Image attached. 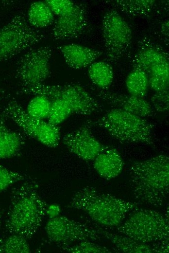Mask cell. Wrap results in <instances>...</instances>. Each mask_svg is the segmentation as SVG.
I'll return each mask as SVG.
<instances>
[{
    "mask_svg": "<svg viewBox=\"0 0 169 253\" xmlns=\"http://www.w3.org/2000/svg\"><path fill=\"white\" fill-rule=\"evenodd\" d=\"M100 235L108 239L113 245L114 250L125 253H153L154 249L152 245L143 243L126 235L112 233L100 227H96Z\"/></svg>",
    "mask_w": 169,
    "mask_h": 253,
    "instance_id": "19",
    "label": "cell"
},
{
    "mask_svg": "<svg viewBox=\"0 0 169 253\" xmlns=\"http://www.w3.org/2000/svg\"><path fill=\"white\" fill-rule=\"evenodd\" d=\"M26 179L27 178L25 175L9 169L0 164V192L12 185Z\"/></svg>",
    "mask_w": 169,
    "mask_h": 253,
    "instance_id": "28",
    "label": "cell"
},
{
    "mask_svg": "<svg viewBox=\"0 0 169 253\" xmlns=\"http://www.w3.org/2000/svg\"><path fill=\"white\" fill-rule=\"evenodd\" d=\"M39 187L36 181L27 179L12 191L4 225L6 232L27 240L36 233L47 209L46 202L38 193Z\"/></svg>",
    "mask_w": 169,
    "mask_h": 253,
    "instance_id": "1",
    "label": "cell"
},
{
    "mask_svg": "<svg viewBox=\"0 0 169 253\" xmlns=\"http://www.w3.org/2000/svg\"><path fill=\"white\" fill-rule=\"evenodd\" d=\"M50 99L51 108L47 119L50 123L58 126L71 114H75L72 107L65 101L57 98Z\"/></svg>",
    "mask_w": 169,
    "mask_h": 253,
    "instance_id": "26",
    "label": "cell"
},
{
    "mask_svg": "<svg viewBox=\"0 0 169 253\" xmlns=\"http://www.w3.org/2000/svg\"><path fill=\"white\" fill-rule=\"evenodd\" d=\"M6 97L5 90L0 84V103H1Z\"/></svg>",
    "mask_w": 169,
    "mask_h": 253,
    "instance_id": "32",
    "label": "cell"
},
{
    "mask_svg": "<svg viewBox=\"0 0 169 253\" xmlns=\"http://www.w3.org/2000/svg\"><path fill=\"white\" fill-rule=\"evenodd\" d=\"M88 74L92 83L101 90L111 86L114 77L112 66L105 61L94 62L88 68Z\"/></svg>",
    "mask_w": 169,
    "mask_h": 253,
    "instance_id": "21",
    "label": "cell"
},
{
    "mask_svg": "<svg viewBox=\"0 0 169 253\" xmlns=\"http://www.w3.org/2000/svg\"><path fill=\"white\" fill-rule=\"evenodd\" d=\"M162 33L166 35H169V22L166 21L165 22L162 26Z\"/></svg>",
    "mask_w": 169,
    "mask_h": 253,
    "instance_id": "31",
    "label": "cell"
},
{
    "mask_svg": "<svg viewBox=\"0 0 169 253\" xmlns=\"http://www.w3.org/2000/svg\"><path fill=\"white\" fill-rule=\"evenodd\" d=\"M5 118L0 113V160L17 156L21 152L25 143L24 138L20 133L8 127Z\"/></svg>",
    "mask_w": 169,
    "mask_h": 253,
    "instance_id": "18",
    "label": "cell"
},
{
    "mask_svg": "<svg viewBox=\"0 0 169 253\" xmlns=\"http://www.w3.org/2000/svg\"><path fill=\"white\" fill-rule=\"evenodd\" d=\"M30 101L26 112L31 116L40 120L48 119L51 101L48 97L42 94H36Z\"/></svg>",
    "mask_w": 169,
    "mask_h": 253,
    "instance_id": "24",
    "label": "cell"
},
{
    "mask_svg": "<svg viewBox=\"0 0 169 253\" xmlns=\"http://www.w3.org/2000/svg\"><path fill=\"white\" fill-rule=\"evenodd\" d=\"M51 46L30 48L17 60L16 77L21 83V88H30L41 84L51 76Z\"/></svg>",
    "mask_w": 169,
    "mask_h": 253,
    "instance_id": "11",
    "label": "cell"
},
{
    "mask_svg": "<svg viewBox=\"0 0 169 253\" xmlns=\"http://www.w3.org/2000/svg\"><path fill=\"white\" fill-rule=\"evenodd\" d=\"M44 37L39 31L29 24L24 14L15 15L0 28V62L31 48Z\"/></svg>",
    "mask_w": 169,
    "mask_h": 253,
    "instance_id": "7",
    "label": "cell"
},
{
    "mask_svg": "<svg viewBox=\"0 0 169 253\" xmlns=\"http://www.w3.org/2000/svg\"><path fill=\"white\" fill-rule=\"evenodd\" d=\"M132 65L133 69H139L145 73L149 86L155 92L169 89L168 55L151 40L145 37L140 40Z\"/></svg>",
    "mask_w": 169,
    "mask_h": 253,
    "instance_id": "6",
    "label": "cell"
},
{
    "mask_svg": "<svg viewBox=\"0 0 169 253\" xmlns=\"http://www.w3.org/2000/svg\"><path fill=\"white\" fill-rule=\"evenodd\" d=\"M93 167L101 177L111 180L121 173L124 162L117 149L108 146L93 160Z\"/></svg>",
    "mask_w": 169,
    "mask_h": 253,
    "instance_id": "17",
    "label": "cell"
},
{
    "mask_svg": "<svg viewBox=\"0 0 169 253\" xmlns=\"http://www.w3.org/2000/svg\"><path fill=\"white\" fill-rule=\"evenodd\" d=\"M115 7L131 16H145L152 10L154 0H119L112 1Z\"/></svg>",
    "mask_w": 169,
    "mask_h": 253,
    "instance_id": "22",
    "label": "cell"
},
{
    "mask_svg": "<svg viewBox=\"0 0 169 253\" xmlns=\"http://www.w3.org/2000/svg\"><path fill=\"white\" fill-rule=\"evenodd\" d=\"M125 85L130 95L141 98L146 96L149 86L147 75L138 69H133L128 74Z\"/></svg>",
    "mask_w": 169,
    "mask_h": 253,
    "instance_id": "23",
    "label": "cell"
},
{
    "mask_svg": "<svg viewBox=\"0 0 169 253\" xmlns=\"http://www.w3.org/2000/svg\"><path fill=\"white\" fill-rule=\"evenodd\" d=\"M152 106L158 112H165L169 110V89L155 92L151 98Z\"/></svg>",
    "mask_w": 169,
    "mask_h": 253,
    "instance_id": "29",
    "label": "cell"
},
{
    "mask_svg": "<svg viewBox=\"0 0 169 253\" xmlns=\"http://www.w3.org/2000/svg\"><path fill=\"white\" fill-rule=\"evenodd\" d=\"M63 251L73 253H111L106 247L94 243L92 241H82L74 246L69 245L61 249Z\"/></svg>",
    "mask_w": 169,
    "mask_h": 253,
    "instance_id": "27",
    "label": "cell"
},
{
    "mask_svg": "<svg viewBox=\"0 0 169 253\" xmlns=\"http://www.w3.org/2000/svg\"><path fill=\"white\" fill-rule=\"evenodd\" d=\"M118 233L151 245L169 240V216L150 209L138 208L120 225Z\"/></svg>",
    "mask_w": 169,
    "mask_h": 253,
    "instance_id": "5",
    "label": "cell"
},
{
    "mask_svg": "<svg viewBox=\"0 0 169 253\" xmlns=\"http://www.w3.org/2000/svg\"><path fill=\"white\" fill-rule=\"evenodd\" d=\"M27 19L33 28H42L53 23L54 14L45 1H37L30 6Z\"/></svg>",
    "mask_w": 169,
    "mask_h": 253,
    "instance_id": "20",
    "label": "cell"
},
{
    "mask_svg": "<svg viewBox=\"0 0 169 253\" xmlns=\"http://www.w3.org/2000/svg\"><path fill=\"white\" fill-rule=\"evenodd\" d=\"M14 122L26 135L51 148L57 147L61 139L58 126L30 116L15 99H10L0 112Z\"/></svg>",
    "mask_w": 169,
    "mask_h": 253,
    "instance_id": "8",
    "label": "cell"
},
{
    "mask_svg": "<svg viewBox=\"0 0 169 253\" xmlns=\"http://www.w3.org/2000/svg\"><path fill=\"white\" fill-rule=\"evenodd\" d=\"M88 25L85 6L75 2L70 10L58 16L52 29V36L56 40L77 38L84 33Z\"/></svg>",
    "mask_w": 169,
    "mask_h": 253,
    "instance_id": "14",
    "label": "cell"
},
{
    "mask_svg": "<svg viewBox=\"0 0 169 253\" xmlns=\"http://www.w3.org/2000/svg\"><path fill=\"white\" fill-rule=\"evenodd\" d=\"M131 188L138 204L160 207L169 194V158L158 154L133 162L129 170Z\"/></svg>",
    "mask_w": 169,
    "mask_h": 253,
    "instance_id": "2",
    "label": "cell"
},
{
    "mask_svg": "<svg viewBox=\"0 0 169 253\" xmlns=\"http://www.w3.org/2000/svg\"><path fill=\"white\" fill-rule=\"evenodd\" d=\"M64 145L72 154L85 161H93L108 146L101 144L93 135L87 123L77 129L65 134Z\"/></svg>",
    "mask_w": 169,
    "mask_h": 253,
    "instance_id": "13",
    "label": "cell"
},
{
    "mask_svg": "<svg viewBox=\"0 0 169 253\" xmlns=\"http://www.w3.org/2000/svg\"><path fill=\"white\" fill-rule=\"evenodd\" d=\"M45 1L53 14L57 16L68 11L72 8L75 3L69 0H47Z\"/></svg>",
    "mask_w": 169,
    "mask_h": 253,
    "instance_id": "30",
    "label": "cell"
},
{
    "mask_svg": "<svg viewBox=\"0 0 169 253\" xmlns=\"http://www.w3.org/2000/svg\"><path fill=\"white\" fill-rule=\"evenodd\" d=\"M68 207L83 211L96 223L110 228L118 227L129 213L139 208L137 202L101 192L91 186L74 193Z\"/></svg>",
    "mask_w": 169,
    "mask_h": 253,
    "instance_id": "3",
    "label": "cell"
},
{
    "mask_svg": "<svg viewBox=\"0 0 169 253\" xmlns=\"http://www.w3.org/2000/svg\"><path fill=\"white\" fill-rule=\"evenodd\" d=\"M57 49L67 65L74 70L89 67L102 54L99 50L74 43L59 46Z\"/></svg>",
    "mask_w": 169,
    "mask_h": 253,
    "instance_id": "16",
    "label": "cell"
},
{
    "mask_svg": "<svg viewBox=\"0 0 169 253\" xmlns=\"http://www.w3.org/2000/svg\"><path fill=\"white\" fill-rule=\"evenodd\" d=\"M101 30L106 59L110 63H116L127 53L131 46V28L116 9H111L103 15Z\"/></svg>",
    "mask_w": 169,
    "mask_h": 253,
    "instance_id": "10",
    "label": "cell"
},
{
    "mask_svg": "<svg viewBox=\"0 0 169 253\" xmlns=\"http://www.w3.org/2000/svg\"><path fill=\"white\" fill-rule=\"evenodd\" d=\"M45 230L48 239L61 249L75 242L93 241L100 238L97 228L63 216L51 218Z\"/></svg>",
    "mask_w": 169,
    "mask_h": 253,
    "instance_id": "12",
    "label": "cell"
},
{
    "mask_svg": "<svg viewBox=\"0 0 169 253\" xmlns=\"http://www.w3.org/2000/svg\"><path fill=\"white\" fill-rule=\"evenodd\" d=\"M31 253L27 239L17 234H10L0 239V253Z\"/></svg>",
    "mask_w": 169,
    "mask_h": 253,
    "instance_id": "25",
    "label": "cell"
},
{
    "mask_svg": "<svg viewBox=\"0 0 169 253\" xmlns=\"http://www.w3.org/2000/svg\"><path fill=\"white\" fill-rule=\"evenodd\" d=\"M2 220V212L1 208H0V227L1 225Z\"/></svg>",
    "mask_w": 169,
    "mask_h": 253,
    "instance_id": "33",
    "label": "cell"
},
{
    "mask_svg": "<svg viewBox=\"0 0 169 253\" xmlns=\"http://www.w3.org/2000/svg\"><path fill=\"white\" fill-rule=\"evenodd\" d=\"M108 104L142 118L152 117L155 110L144 98L100 90L97 95Z\"/></svg>",
    "mask_w": 169,
    "mask_h": 253,
    "instance_id": "15",
    "label": "cell"
},
{
    "mask_svg": "<svg viewBox=\"0 0 169 253\" xmlns=\"http://www.w3.org/2000/svg\"><path fill=\"white\" fill-rule=\"evenodd\" d=\"M105 129L121 143L154 145L153 125L143 118L119 108L108 110L101 117L86 123Z\"/></svg>",
    "mask_w": 169,
    "mask_h": 253,
    "instance_id": "4",
    "label": "cell"
},
{
    "mask_svg": "<svg viewBox=\"0 0 169 253\" xmlns=\"http://www.w3.org/2000/svg\"><path fill=\"white\" fill-rule=\"evenodd\" d=\"M19 95L42 94L50 99L60 98L71 105L75 114L89 115L100 110L101 105L83 87L75 83L20 88Z\"/></svg>",
    "mask_w": 169,
    "mask_h": 253,
    "instance_id": "9",
    "label": "cell"
}]
</instances>
